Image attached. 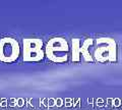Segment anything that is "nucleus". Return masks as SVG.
I'll return each instance as SVG.
<instances>
[{
	"label": "nucleus",
	"instance_id": "nucleus-6",
	"mask_svg": "<svg viewBox=\"0 0 122 110\" xmlns=\"http://www.w3.org/2000/svg\"><path fill=\"white\" fill-rule=\"evenodd\" d=\"M107 105L108 106L113 105V98H108V99H107Z\"/></svg>",
	"mask_w": 122,
	"mask_h": 110
},
{
	"label": "nucleus",
	"instance_id": "nucleus-1",
	"mask_svg": "<svg viewBox=\"0 0 122 110\" xmlns=\"http://www.w3.org/2000/svg\"><path fill=\"white\" fill-rule=\"evenodd\" d=\"M67 51H68V46H67L66 41H64L63 39H61V38L53 39L47 45L48 57H50V59H52L53 61H55L57 53H58V62H62V59H61L59 54H61V56L66 60V58H67V55H66Z\"/></svg>",
	"mask_w": 122,
	"mask_h": 110
},
{
	"label": "nucleus",
	"instance_id": "nucleus-9",
	"mask_svg": "<svg viewBox=\"0 0 122 110\" xmlns=\"http://www.w3.org/2000/svg\"><path fill=\"white\" fill-rule=\"evenodd\" d=\"M53 103H54V101L51 100V101H50V105H53Z\"/></svg>",
	"mask_w": 122,
	"mask_h": 110
},
{
	"label": "nucleus",
	"instance_id": "nucleus-8",
	"mask_svg": "<svg viewBox=\"0 0 122 110\" xmlns=\"http://www.w3.org/2000/svg\"><path fill=\"white\" fill-rule=\"evenodd\" d=\"M57 105H58V106H60V105H61V100H60V99L57 100Z\"/></svg>",
	"mask_w": 122,
	"mask_h": 110
},
{
	"label": "nucleus",
	"instance_id": "nucleus-7",
	"mask_svg": "<svg viewBox=\"0 0 122 110\" xmlns=\"http://www.w3.org/2000/svg\"><path fill=\"white\" fill-rule=\"evenodd\" d=\"M87 103H89V104H93L94 103V99H93V98H89V99H87Z\"/></svg>",
	"mask_w": 122,
	"mask_h": 110
},
{
	"label": "nucleus",
	"instance_id": "nucleus-4",
	"mask_svg": "<svg viewBox=\"0 0 122 110\" xmlns=\"http://www.w3.org/2000/svg\"><path fill=\"white\" fill-rule=\"evenodd\" d=\"M120 103H121V101H120L119 98H115V99H113V105L115 106V107H119Z\"/></svg>",
	"mask_w": 122,
	"mask_h": 110
},
{
	"label": "nucleus",
	"instance_id": "nucleus-3",
	"mask_svg": "<svg viewBox=\"0 0 122 110\" xmlns=\"http://www.w3.org/2000/svg\"><path fill=\"white\" fill-rule=\"evenodd\" d=\"M25 45V60H39L43 57L42 52V42L37 39L25 40L24 42Z\"/></svg>",
	"mask_w": 122,
	"mask_h": 110
},
{
	"label": "nucleus",
	"instance_id": "nucleus-2",
	"mask_svg": "<svg viewBox=\"0 0 122 110\" xmlns=\"http://www.w3.org/2000/svg\"><path fill=\"white\" fill-rule=\"evenodd\" d=\"M18 44L12 39H4L0 42V59L2 61H12L17 58Z\"/></svg>",
	"mask_w": 122,
	"mask_h": 110
},
{
	"label": "nucleus",
	"instance_id": "nucleus-5",
	"mask_svg": "<svg viewBox=\"0 0 122 110\" xmlns=\"http://www.w3.org/2000/svg\"><path fill=\"white\" fill-rule=\"evenodd\" d=\"M97 102H98V106H99V107H103V106H104V101H103L102 98H98Z\"/></svg>",
	"mask_w": 122,
	"mask_h": 110
}]
</instances>
